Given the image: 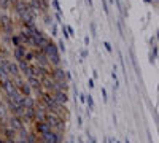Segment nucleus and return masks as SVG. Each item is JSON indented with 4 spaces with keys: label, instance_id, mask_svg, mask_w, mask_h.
Masks as SVG:
<instances>
[{
    "label": "nucleus",
    "instance_id": "nucleus-21",
    "mask_svg": "<svg viewBox=\"0 0 159 143\" xmlns=\"http://www.w3.org/2000/svg\"><path fill=\"white\" fill-rule=\"evenodd\" d=\"M103 46L107 48V51H110V53H111V46H110V43H103Z\"/></svg>",
    "mask_w": 159,
    "mask_h": 143
},
{
    "label": "nucleus",
    "instance_id": "nucleus-10",
    "mask_svg": "<svg viewBox=\"0 0 159 143\" xmlns=\"http://www.w3.org/2000/svg\"><path fill=\"white\" fill-rule=\"evenodd\" d=\"M34 127H35V134L37 135H45L48 131H51L45 121H34Z\"/></svg>",
    "mask_w": 159,
    "mask_h": 143
},
{
    "label": "nucleus",
    "instance_id": "nucleus-24",
    "mask_svg": "<svg viewBox=\"0 0 159 143\" xmlns=\"http://www.w3.org/2000/svg\"><path fill=\"white\" fill-rule=\"evenodd\" d=\"M45 22H46V24H51V19H49V18L46 16V18H45Z\"/></svg>",
    "mask_w": 159,
    "mask_h": 143
},
{
    "label": "nucleus",
    "instance_id": "nucleus-16",
    "mask_svg": "<svg viewBox=\"0 0 159 143\" xmlns=\"http://www.w3.org/2000/svg\"><path fill=\"white\" fill-rule=\"evenodd\" d=\"M24 60L27 62V64L34 62V60H35V53H32V51H27V53H25V56H24Z\"/></svg>",
    "mask_w": 159,
    "mask_h": 143
},
{
    "label": "nucleus",
    "instance_id": "nucleus-7",
    "mask_svg": "<svg viewBox=\"0 0 159 143\" xmlns=\"http://www.w3.org/2000/svg\"><path fill=\"white\" fill-rule=\"evenodd\" d=\"M27 83H29V86H30V89H32V92L35 91V92H37L38 96L43 92L42 80H40V78H37V76H29V78H27Z\"/></svg>",
    "mask_w": 159,
    "mask_h": 143
},
{
    "label": "nucleus",
    "instance_id": "nucleus-6",
    "mask_svg": "<svg viewBox=\"0 0 159 143\" xmlns=\"http://www.w3.org/2000/svg\"><path fill=\"white\" fill-rule=\"evenodd\" d=\"M49 76L52 81H67V72L61 67H52L49 70Z\"/></svg>",
    "mask_w": 159,
    "mask_h": 143
},
{
    "label": "nucleus",
    "instance_id": "nucleus-9",
    "mask_svg": "<svg viewBox=\"0 0 159 143\" xmlns=\"http://www.w3.org/2000/svg\"><path fill=\"white\" fill-rule=\"evenodd\" d=\"M52 97H54V100L59 105H67V102H69V94L65 92V91H54Z\"/></svg>",
    "mask_w": 159,
    "mask_h": 143
},
{
    "label": "nucleus",
    "instance_id": "nucleus-15",
    "mask_svg": "<svg viewBox=\"0 0 159 143\" xmlns=\"http://www.w3.org/2000/svg\"><path fill=\"white\" fill-rule=\"evenodd\" d=\"M3 135H5V138H8V140H16V132L15 131H13V129H10L8 126L3 129Z\"/></svg>",
    "mask_w": 159,
    "mask_h": 143
},
{
    "label": "nucleus",
    "instance_id": "nucleus-19",
    "mask_svg": "<svg viewBox=\"0 0 159 143\" xmlns=\"http://www.w3.org/2000/svg\"><path fill=\"white\" fill-rule=\"evenodd\" d=\"M86 102H88V105H89V113H91V110H92V105H94V102H92V97L89 96V97L86 99Z\"/></svg>",
    "mask_w": 159,
    "mask_h": 143
},
{
    "label": "nucleus",
    "instance_id": "nucleus-17",
    "mask_svg": "<svg viewBox=\"0 0 159 143\" xmlns=\"http://www.w3.org/2000/svg\"><path fill=\"white\" fill-rule=\"evenodd\" d=\"M11 43H13V46H21V45H22L18 34H16V35H11ZM22 46H24V45H22Z\"/></svg>",
    "mask_w": 159,
    "mask_h": 143
},
{
    "label": "nucleus",
    "instance_id": "nucleus-2",
    "mask_svg": "<svg viewBox=\"0 0 159 143\" xmlns=\"http://www.w3.org/2000/svg\"><path fill=\"white\" fill-rule=\"evenodd\" d=\"M43 53H45V56H46V57H48V60H49V65H52V67H59V65H61L59 48H57L54 43H52L51 40L45 45Z\"/></svg>",
    "mask_w": 159,
    "mask_h": 143
},
{
    "label": "nucleus",
    "instance_id": "nucleus-23",
    "mask_svg": "<svg viewBox=\"0 0 159 143\" xmlns=\"http://www.w3.org/2000/svg\"><path fill=\"white\" fill-rule=\"evenodd\" d=\"M88 86H89V87H94V83H92V80L88 81Z\"/></svg>",
    "mask_w": 159,
    "mask_h": 143
},
{
    "label": "nucleus",
    "instance_id": "nucleus-22",
    "mask_svg": "<svg viewBox=\"0 0 159 143\" xmlns=\"http://www.w3.org/2000/svg\"><path fill=\"white\" fill-rule=\"evenodd\" d=\"M15 141H16V140H8V138L3 140V143H15Z\"/></svg>",
    "mask_w": 159,
    "mask_h": 143
},
{
    "label": "nucleus",
    "instance_id": "nucleus-14",
    "mask_svg": "<svg viewBox=\"0 0 159 143\" xmlns=\"http://www.w3.org/2000/svg\"><path fill=\"white\" fill-rule=\"evenodd\" d=\"M18 35H19L21 43H22L24 46H27V45H30V46H32V37H30V34H29L27 30H21Z\"/></svg>",
    "mask_w": 159,
    "mask_h": 143
},
{
    "label": "nucleus",
    "instance_id": "nucleus-20",
    "mask_svg": "<svg viewBox=\"0 0 159 143\" xmlns=\"http://www.w3.org/2000/svg\"><path fill=\"white\" fill-rule=\"evenodd\" d=\"M52 5H54V8L57 10V13H61V8H59V2H57V0H52Z\"/></svg>",
    "mask_w": 159,
    "mask_h": 143
},
{
    "label": "nucleus",
    "instance_id": "nucleus-12",
    "mask_svg": "<svg viewBox=\"0 0 159 143\" xmlns=\"http://www.w3.org/2000/svg\"><path fill=\"white\" fill-rule=\"evenodd\" d=\"M25 53H27V48L22 46V45H21V46H15V49H13V56H15V59H16L18 62L24 60Z\"/></svg>",
    "mask_w": 159,
    "mask_h": 143
},
{
    "label": "nucleus",
    "instance_id": "nucleus-11",
    "mask_svg": "<svg viewBox=\"0 0 159 143\" xmlns=\"http://www.w3.org/2000/svg\"><path fill=\"white\" fill-rule=\"evenodd\" d=\"M21 118L24 119L25 124H27V123H34L35 121V107L34 108H24Z\"/></svg>",
    "mask_w": 159,
    "mask_h": 143
},
{
    "label": "nucleus",
    "instance_id": "nucleus-25",
    "mask_svg": "<svg viewBox=\"0 0 159 143\" xmlns=\"http://www.w3.org/2000/svg\"><path fill=\"white\" fill-rule=\"evenodd\" d=\"M15 143H25V140H22V138H19V140H16Z\"/></svg>",
    "mask_w": 159,
    "mask_h": 143
},
{
    "label": "nucleus",
    "instance_id": "nucleus-4",
    "mask_svg": "<svg viewBox=\"0 0 159 143\" xmlns=\"http://www.w3.org/2000/svg\"><path fill=\"white\" fill-rule=\"evenodd\" d=\"M62 140H64V134L54 131H48L45 135H38L40 143H62Z\"/></svg>",
    "mask_w": 159,
    "mask_h": 143
},
{
    "label": "nucleus",
    "instance_id": "nucleus-3",
    "mask_svg": "<svg viewBox=\"0 0 159 143\" xmlns=\"http://www.w3.org/2000/svg\"><path fill=\"white\" fill-rule=\"evenodd\" d=\"M13 83H15L16 89L19 91V94H21L22 97L32 96V89H30V86H29L27 80H22V78L18 75V76H15V78H13Z\"/></svg>",
    "mask_w": 159,
    "mask_h": 143
},
{
    "label": "nucleus",
    "instance_id": "nucleus-18",
    "mask_svg": "<svg viewBox=\"0 0 159 143\" xmlns=\"http://www.w3.org/2000/svg\"><path fill=\"white\" fill-rule=\"evenodd\" d=\"M5 116H7V108L2 105V102H0V118L5 119Z\"/></svg>",
    "mask_w": 159,
    "mask_h": 143
},
{
    "label": "nucleus",
    "instance_id": "nucleus-13",
    "mask_svg": "<svg viewBox=\"0 0 159 143\" xmlns=\"http://www.w3.org/2000/svg\"><path fill=\"white\" fill-rule=\"evenodd\" d=\"M35 105H37V99H34L32 96L22 97V100H21V107L22 108H34Z\"/></svg>",
    "mask_w": 159,
    "mask_h": 143
},
{
    "label": "nucleus",
    "instance_id": "nucleus-26",
    "mask_svg": "<svg viewBox=\"0 0 159 143\" xmlns=\"http://www.w3.org/2000/svg\"><path fill=\"white\" fill-rule=\"evenodd\" d=\"M0 143H3V140H0Z\"/></svg>",
    "mask_w": 159,
    "mask_h": 143
},
{
    "label": "nucleus",
    "instance_id": "nucleus-1",
    "mask_svg": "<svg viewBox=\"0 0 159 143\" xmlns=\"http://www.w3.org/2000/svg\"><path fill=\"white\" fill-rule=\"evenodd\" d=\"M45 123L48 124V127L51 129V131L54 132H65V118H62V116H57L54 113L48 111L46 118H45Z\"/></svg>",
    "mask_w": 159,
    "mask_h": 143
},
{
    "label": "nucleus",
    "instance_id": "nucleus-5",
    "mask_svg": "<svg viewBox=\"0 0 159 143\" xmlns=\"http://www.w3.org/2000/svg\"><path fill=\"white\" fill-rule=\"evenodd\" d=\"M8 127L13 129L15 132H21V131L25 129V123H24V119L21 118V116H13L11 114V118L8 119Z\"/></svg>",
    "mask_w": 159,
    "mask_h": 143
},
{
    "label": "nucleus",
    "instance_id": "nucleus-8",
    "mask_svg": "<svg viewBox=\"0 0 159 143\" xmlns=\"http://www.w3.org/2000/svg\"><path fill=\"white\" fill-rule=\"evenodd\" d=\"M35 60H37V65H38V67H43V69L51 70L49 60H48V57L45 56L43 51H37V53H35Z\"/></svg>",
    "mask_w": 159,
    "mask_h": 143
}]
</instances>
